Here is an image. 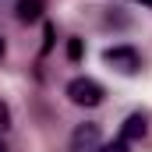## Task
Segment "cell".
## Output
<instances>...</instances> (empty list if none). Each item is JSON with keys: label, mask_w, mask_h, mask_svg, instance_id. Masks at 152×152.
<instances>
[{"label": "cell", "mask_w": 152, "mask_h": 152, "mask_svg": "<svg viewBox=\"0 0 152 152\" xmlns=\"http://www.w3.org/2000/svg\"><path fill=\"white\" fill-rule=\"evenodd\" d=\"M64 92H67V99H71L75 106H85V110L99 106V103H103V96H106V92H103V85H99L96 78H85V75L71 78Z\"/></svg>", "instance_id": "6da1fadb"}, {"label": "cell", "mask_w": 152, "mask_h": 152, "mask_svg": "<svg viewBox=\"0 0 152 152\" xmlns=\"http://www.w3.org/2000/svg\"><path fill=\"white\" fill-rule=\"evenodd\" d=\"M103 60H106V67H113L120 75H138V67H142V57L134 46H110L103 53Z\"/></svg>", "instance_id": "7a4b0ae2"}, {"label": "cell", "mask_w": 152, "mask_h": 152, "mask_svg": "<svg viewBox=\"0 0 152 152\" xmlns=\"http://www.w3.org/2000/svg\"><path fill=\"white\" fill-rule=\"evenodd\" d=\"M103 145V127L96 120H85L71 131V152H96Z\"/></svg>", "instance_id": "3957f363"}, {"label": "cell", "mask_w": 152, "mask_h": 152, "mask_svg": "<svg viewBox=\"0 0 152 152\" xmlns=\"http://www.w3.org/2000/svg\"><path fill=\"white\" fill-rule=\"evenodd\" d=\"M149 134V117L145 113H131L120 127V142H142Z\"/></svg>", "instance_id": "277c9868"}, {"label": "cell", "mask_w": 152, "mask_h": 152, "mask_svg": "<svg viewBox=\"0 0 152 152\" xmlns=\"http://www.w3.org/2000/svg\"><path fill=\"white\" fill-rule=\"evenodd\" d=\"M14 14H18V21H21V25L39 21V18H42V0H18Z\"/></svg>", "instance_id": "5b68a950"}, {"label": "cell", "mask_w": 152, "mask_h": 152, "mask_svg": "<svg viewBox=\"0 0 152 152\" xmlns=\"http://www.w3.org/2000/svg\"><path fill=\"white\" fill-rule=\"evenodd\" d=\"M96 152H131V149H127V142H120V138H117V142H106V145H99Z\"/></svg>", "instance_id": "8992f818"}, {"label": "cell", "mask_w": 152, "mask_h": 152, "mask_svg": "<svg viewBox=\"0 0 152 152\" xmlns=\"http://www.w3.org/2000/svg\"><path fill=\"white\" fill-rule=\"evenodd\" d=\"M67 60H81V39H67Z\"/></svg>", "instance_id": "52a82bcc"}, {"label": "cell", "mask_w": 152, "mask_h": 152, "mask_svg": "<svg viewBox=\"0 0 152 152\" xmlns=\"http://www.w3.org/2000/svg\"><path fill=\"white\" fill-rule=\"evenodd\" d=\"M7 127H11V110L0 103V131H7Z\"/></svg>", "instance_id": "ba28073f"}, {"label": "cell", "mask_w": 152, "mask_h": 152, "mask_svg": "<svg viewBox=\"0 0 152 152\" xmlns=\"http://www.w3.org/2000/svg\"><path fill=\"white\" fill-rule=\"evenodd\" d=\"M4 53H7V42H4V36H0V60H4Z\"/></svg>", "instance_id": "9c48e42d"}, {"label": "cell", "mask_w": 152, "mask_h": 152, "mask_svg": "<svg viewBox=\"0 0 152 152\" xmlns=\"http://www.w3.org/2000/svg\"><path fill=\"white\" fill-rule=\"evenodd\" d=\"M138 4H149V7H152V0H138Z\"/></svg>", "instance_id": "30bf717a"}, {"label": "cell", "mask_w": 152, "mask_h": 152, "mask_svg": "<svg viewBox=\"0 0 152 152\" xmlns=\"http://www.w3.org/2000/svg\"><path fill=\"white\" fill-rule=\"evenodd\" d=\"M0 152H7V145H4V142H0Z\"/></svg>", "instance_id": "8fae6325"}]
</instances>
